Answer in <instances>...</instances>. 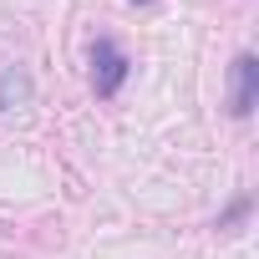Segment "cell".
Returning a JSON list of instances; mask_svg holds the SVG:
<instances>
[{"label":"cell","mask_w":259,"mask_h":259,"mask_svg":"<svg viewBox=\"0 0 259 259\" xmlns=\"http://www.w3.org/2000/svg\"><path fill=\"white\" fill-rule=\"evenodd\" d=\"M127 76H133V56H127L112 36H97V41H92V92H97L102 102H112V97L127 87Z\"/></svg>","instance_id":"1"},{"label":"cell","mask_w":259,"mask_h":259,"mask_svg":"<svg viewBox=\"0 0 259 259\" xmlns=\"http://www.w3.org/2000/svg\"><path fill=\"white\" fill-rule=\"evenodd\" d=\"M254 97H259V61L249 51L234 56V92H229V112L234 117H249L254 112Z\"/></svg>","instance_id":"2"},{"label":"cell","mask_w":259,"mask_h":259,"mask_svg":"<svg viewBox=\"0 0 259 259\" xmlns=\"http://www.w3.org/2000/svg\"><path fill=\"white\" fill-rule=\"evenodd\" d=\"M26 102H31V76L21 66H6V71H0V112L26 107Z\"/></svg>","instance_id":"3"},{"label":"cell","mask_w":259,"mask_h":259,"mask_svg":"<svg viewBox=\"0 0 259 259\" xmlns=\"http://www.w3.org/2000/svg\"><path fill=\"white\" fill-rule=\"evenodd\" d=\"M244 213H249V198H239V203H234V208H229V213H224V219H219V229H229V224H239V219H244Z\"/></svg>","instance_id":"4"}]
</instances>
